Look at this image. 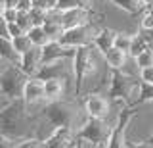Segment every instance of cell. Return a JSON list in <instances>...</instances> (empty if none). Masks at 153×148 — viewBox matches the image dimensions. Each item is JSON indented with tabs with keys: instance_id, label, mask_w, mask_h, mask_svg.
<instances>
[{
	"instance_id": "obj_1",
	"label": "cell",
	"mask_w": 153,
	"mask_h": 148,
	"mask_svg": "<svg viewBox=\"0 0 153 148\" xmlns=\"http://www.w3.org/2000/svg\"><path fill=\"white\" fill-rule=\"evenodd\" d=\"M0 135L13 144L36 137V117L23 98L12 100L4 110H0Z\"/></svg>"
},
{
	"instance_id": "obj_2",
	"label": "cell",
	"mask_w": 153,
	"mask_h": 148,
	"mask_svg": "<svg viewBox=\"0 0 153 148\" xmlns=\"http://www.w3.org/2000/svg\"><path fill=\"white\" fill-rule=\"evenodd\" d=\"M36 117V137H40L42 127H50V131H54L56 127H71L79 129L80 123L86 119L80 117V108L79 104L71 102V100H56V102H44L40 110L35 113Z\"/></svg>"
},
{
	"instance_id": "obj_3",
	"label": "cell",
	"mask_w": 153,
	"mask_h": 148,
	"mask_svg": "<svg viewBox=\"0 0 153 148\" xmlns=\"http://www.w3.org/2000/svg\"><path fill=\"white\" fill-rule=\"evenodd\" d=\"M100 52L94 48V44L90 46H80L76 48L73 56V77H75V94L80 96L86 89V83L90 79H94L98 75V58Z\"/></svg>"
},
{
	"instance_id": "obj_4",
	"label": "cell",
	"mask_w": 153,
	"mask_h": 148,
	"mask_svg": "<svg viewBox=\"0 0 153 148\" xmlns=\"http://www.w3.org/2000/svg\"><path fill=\"white\" fill-rule=\"evenodd\" d=\"M29 79V75H25L21 71L17 64L4 60L2 68H0V89L4 90V94L10 100H17L23 94V85Z\"/></svg>"
},
{
	"instance_id": "obj_5",
	"label": "cell",
	"mask_w": 153,
	"mask_h": 148,
	"mask_svg": "<svg viewBox=\"0 0 153 148\" xmlns=\"http://www.w3.org/2000/svg\"><path fill=\"white\" fill-rule=\"evenodd\" d=\"M111 129L113 125H109L107 119H98V117H88L82 123L80 127L76 129V137L79 138H86V140L94 142L98 146H105L109 135H111Z\"/></svg>"
},
{
	"instance_id": "obj_6",
	"label": "cell",
	"mask_w": 153,
	"mask_h": 148,
	"mask_svg": "<svg viewBox=\"0 0 153 148\" xmlns=\"http://www.w3.org/2000/svg\"><path fill=\"white\" fill-rule=\"evenodd\" d=\"M134 117H136V112L130 106H124L119 112L117 121H115V125L111 129V135H109L107 142H105V148H130L126 133H128V127H130Z\"/></svg>"
},
{
	"instance_id": "obj_7",
	"label": "cell",
	"mask_w": 153,
	"mask_h": 148,
	"mask_svg": "<svg viewBox=\"0 0 153 148\" xmlns=\"http://www.w3.org/2000/svg\"><path fill=\"white\" fill-rule=\"evenodd\" d=\"M100 27L96 23H86V25H79V27H69L63 31L59 42L71 48H80V46H90L94 44V39L98 35Z\"/></svg>"
},
{
	"instance_id": "obj_8",
	"label": "cell",
	"mask_w": 153,
	"mask_h": 148,
	"mask_svg": "<svg viewBox=\"0 0 153 148\" xmlns=\"http://www.w3.org/2000/svg\"><path fill=\"white\" fill-rule=\"evenodd\" d=\"M35 77H40L42 81L48 79H65V81H73V58H61V60H54V62H46L40 65L38 73Z\"/></svg>"
},
{
	"instance_id": "obj_9",
	"label": "cell",
	"mask_w": 153,
	"mask_h": 148,
	"mask_svg": "<svg viewBox=\"0 0 153 148\" xmlns=\"http://www.w3.org/2000/svg\"><path fill=\"white\" fill-rule=\"evenodd\" d=\"M82 110L88 117H98V119H107L109 110H111V104H109V98H105L103 94L100 92H88L82 102Z\"/></svg>"
},
{
	"instance_id": "obj_10",
	"label": "cell",
	"mask_w": 153,
	"mask_h": 148,
	"mask_svg": "<svg viewBox=\"0 0 153 148\" xmlns=\"http://www.w3.org/2000/svg\"><path fill=\"white\" fill-rule=\"evenodd\" d=\"M21 98L25 100V104L29 106V110L35 106H42L46 102L44 96V81L40 77H29L23 85V94Z\"/></svg>"
},
{
	"instance_id": "obj_11",
	"label": "cell",
	"mask_w": 153,
	"mask_h": 148,
	"mask_svg": "<svg viewBox=\"0 0 153 148\" xmlns=\"http://www.w3.org/2000/svg\"><path fill=\"white\" fill-rule=\"evenodd\" d=\"M76 144V131L71 127H56L44 138L46 148H75Z\"/></svg>"
},
{
	"instance_id": "obj_12",
	"label": "cell",
	"mask_w": 153,
	"mask_h": 148,
	"mask_svg": "<svg viewBox=\"0 0 153 148\" xmlns=\"http://www.w3.org/2000/svg\"><path fill=\"white\" fill-rule=\"evenodd\" d=\"M42 65V46H33L31 50H27L25 54L19 58V68L25 75L35 77Z\"/></svg>"
},
{
	"instance_id": "obj_13",
	"label": "cell",
	"mask_w": 153,
	"mask_h": 148,
	"mask_svg": "<svg viewBox=\"0 0 153 148\" xmlns=\"http://www.w3.org/2000/svg\"><path fill=\"white\" fill-rule=\"evenodd\" d=\"M92 14H94V10H88V8H71V10H63L61 12V23H63L65 29L86 25V23H92Z\"/></svg>"
},
{
	"instance_id": "obj_14",
	"label": "cell",
	"mask_w": 153,
	"mask_h": 148,
	"mask_svg": "<svg viewBox=\"0 0 153 148\" xmlns=\"http://www.w3.org/2000/svg\"><path fill=\"white\" fill-rule=\"evenodd\" d=\"M76 48L61 44L59 41H52L46 46H42V64L46 62H54V60H61V58H73Z\"/></svg>"
},
{
	"instance_id": "obj_15",
	"label": "cell",
	"mask_w": 153,
	"mask_h": 148,
	"mask_svg": "<svg viewBox=\"0 0 153 148\" xmlns=\"http://www.w3.org/2000/svg\"><path fill=\"white\" fill-rule=\"evenodd\" d=\"M69 85H73V90H75V83H73V81H65V79H48V81H44V96H46V102L63 100L67 89H69Z\"/></svg>"
},
{
	"instance_id": "obj_16",
	"label": "cell",
	"mask_w": 153,
	"mask_h": 148,
	"mask_svg": "<svg viewBox=\"0 0 153 148\" xmlns=\"http://www.w3.org/2000/svg\"><path fill=\"white\" fill-rule=\"evenodd\" d=\"M117 33L115 29H109V27H100L98 35L94 39V48L100 52L102 56H105L109 50L115 46V39H117Z\"/></svg>"
},
{
	"instance_id": "obj_17",
	"label": "cell",
	"mask_w": 153,
	"mask_h": 148,
	"mask_svg": "<svg viewBox=\"0 0 153 148\" xmlns=\"http://www.w3.org/2000/svg\"><path fill=\"white\" fill-rule=\"evenodd\" d=\"M128 60H130V56H128L126 52L115 48V46L103 56L105 65H107L109 69H113V71H121V69H124V68H126V64H128Z\"/></svg>"
},
{
	"instance_id": "obj_18",
	"label": "cell",
	"mask_w": 153,
	"mask_h": 148,
	"mask_svg": "<svg viewBox=\"0 0 153 148\" xmlns=\"http://www.w3.org/2000/svg\"><path fill=\"white\" fill-rule=\"evenodd\" d=\"M107 2L117 6L119 10L130 14V16H138V14H142L147 8V4L143 0H107Z\"/></svg>"
},
{
	"instance_id": "obj_19",
	"label": "cell",
	"mask_w": 153,
	"mask_h": 148,
	"mask_svg": "<svg viewBox=\"0 0 153 148\" xmlns=\"http://www.w3.org/2000/svg\"><path fill=\"white\" fill-rule=\"evenodd\" d=\"M0 56H2L4 60L13 62V64L19 65V58H21V56H19L16 52V48H13L12 39H4V37H0Z\"/></svg>"
},
{
	"instance_id": "obj_20",
	"label": "cell",
	"mask_w": 153,
	"mask_h": 148,
	"mask_svg": "<svg viewBox=\"0 0 153 148\" xmlns=\"http://www.w3.org/2000/svg\"><path fill=\"white\" fill-rule=\"evenodd\" d=\"M27 35H29V39H31V42L35 46H46L48 42H52L48 39V35H46V31H44L42 25H33L31 29L27 31Z\"/></svg>"
},
{
	"instance_id": "obj_21",
	"label": "cell",
	"mask_w": 153,
	"mask_h": 148,
	"mask_svg": "<svg viewBox=\"0 0 153 148\" xmlns=\"http://www.w3.org/2000/svg\"><path fill=\"white\" fill-rule=\"evenodd\" d=\"M71 8H88V10H94V0H59L56 10L63 12V10H71Z\"/></svg>"
},
{
	"instance_id": "obj_22",
	"label": "cell",
	"mask_w": 153,
	"mask_h": 148,
	"mask_svg": "<svg viewBox=\"0 0 153 148\" xmlns=\"http://www.w3.org/2000/svg\"><path fill=\"white\" fill-rule=\"evenodd\" d=\"M132 41H134V35L132 33H124V31H119L117 33V39H115V48L126 52L130 56V48H132Z\"/></svg>"
},
{
	"instance_id": "obj_23",
	"label": "cell",
	"mask_w": 153,
	"mask_h": 148,
	"mask_svg": "<svg viewBox=\"0 0 153 148\" xmlns=\"http://www.w3.org/2000/svg\"><path fill=\"white\" fill-rule=\"evenodd\" d=\"M12 42H13V48H16V52L19 56H23L27 50H31L33 46V42H31V39H29V35L27 33H23V35H19V37H16V39H12Z\"/></svg>"
},
{
	"instance_id": "obj_24",
	"label": "cell",
	"mask_w": 153,
	"mask_h": 148,
	"mask_svg": "<svg viewBox=\"0 0 153 148\" xmlns=\"http://www.w3.org/2000/svg\"><path fill=\"white\" fill-rule=\"evenodd\" d=\"M134 62H136L138 69L151 68V65H153V46H149V48H146L143 52H140V54L134 58Z\"/></svg>"
},
{
	"instance_id": "obj_25",
	"label": "cell",
	"mask_w": 153,
	"mask_h": 148,
	"mask_svg": "<svg viewBox=\"0 0 153 148\" xmlns=\"http://www.w3.org/2000/svg\"><path fill=\"white\" fill-rule=\"evenodd\" d=\"M29 14H31L33 25H44V23H46V17H48V10H44V8L33 6L31 10H29Z\"/></svg>"
},
{
	"instance_id": "obj_26",
	"label": "cell",
	"mask_w": 153,
	"mask_h": 148,
	"mask_svg": "<svg viewBox=\"0 0 153 148\" xmlns=\"http://www.w3.org/2000/svg\"><path fill=\"white\" fill-rule=\"evenodd\" d=\"M140 29H143V31H153V6H147L146 10L142 12Z\"/></svg>"
},
{
	"instance_id": "obj_27",
	"label": "cell",
	"mask_w": 153,
	"mask_h": 148,
	"mask_svg": "<svg viewBox=\"0 0 153 148\" xmlns=\"http://www.w3.org/2000/svg\"><path fill=\"white\" fill-rule=\"evenodd\" d=\"M17 25L21 27L23 31H29L33 27V20H31V14H29V10H19V14H17Z\"/></svg>"
},
{
	"instance_id": "obj_28",
	"label": "cell",
	"mask_w": 153,
	"mask_h": 148,
	"mask_svg": "<svg viewBox=\"0 0 153 148\" xmlns=\"http://www.w3.org/2000/svg\"><path fill=\"white\" fill-rule=\"evenodd\" d=\"M13 148H46V146H44V140H42V138L31 137V138H25V140L13 144Z\"/></svg>"
},
{
	"instance_id": "obj_29",
	"label": "cell",
	"mask_w": 153,
	"mask_h": 148,
	"mask_svg": "<svg viewBox=\"0 0 153 148\" xmlns=\"http://www.w3.org/2000/svg\"><path fill=\"white\" fill-rule=\"evenodd\" d=\"M140 81L146 83V85H153V65H151V68L140 69Z\"/></svg>"
},
{
	"instance_id": "obj_30",
	"label": "cell",
	"mask_w": 153,
	"mask_h": 148,
	"mask_svg": "<svg viewBox=\"0 0 153 148\" xmlns=\"http://www.w3.org/2000/svg\"><path fill=\"white\" fill-rule=\"evenodd\" d=\"M17 14H19L17 8H6V10H4V14H2V17H4L8 23H13V21H17Z\"/></svg>"
},
{
	"instance_id": "obj_31",
	"label": "cell",
	"mask_w": 153,
	"mask_h": 148,
	"mask_svg": "<svg viewBox=\"0 0 153 148\" xmlns=\"http://www.w3.org/2000/svg\"><path fill=\"white\" fill-rule=\"evenodd\" d=\"M0 37H4V39H10V23L4 20L2 16H0Z\"/></svg>"
},
{
	"instance_id": "obj_32",
	"label": "cell",
	"mask_w": 153,
	"mask_h": 148,
	"mask_svg": "<svg viewBox=\"0 0 153 148\" xmlns=\"http://www.w3.org/2000/svg\"><path fill=\"white\" fill-rule=\"evenodd\" d=\"M23 33H25V31H23V29L17 25L16 21H13V23H10V39H16V37L23 35Z\"/></svg>"
},
{
	"instance_id": "obj_33",
	"label": "cell",
	"mask_w": 153,
	"mask_h": 148,
	"mask_svg": "<svg viewBox=\"0 0 153 148\" xmlns=\"http://www.w3.org/2000/svg\"><path fill=\"white\" fill-rule=\"evenodd\" d=\"M130 148H153V144L147 140H142V142H136V144H130Z\"/></svg>"
},
{
	"instance_id": "obj_34",
	"label": "cell",
	"mask_w": 153,
	"mask_h": 148,
	"mask_svg": "<svg viewBox=\"0 0 153 148\" xmlns=\"http://www.w3.org/2000/svg\"><path fill=\"white\" fill-rule=\"evenodd\" d=\"M19 2H21V0H4V6L6 8H17Z\"/></svg>"
},
{
	"instance_id": "obj_35",
	"label": "cell",
	"mask_w": 153,
	"mask_h": 148,
	"mask_svg": "<svg viewBox=\"0 0 153 148\" xmlns=\"http://www.w3.org/2000/svg\"><path fill=\"white\" fill-rule=\"evenodd\" d=\"M57 2H59V0H48V6H50V10L57 8Z\"/></svg>"
},
{
	"instance_id": "obj_36",
	"label": "cell",
	"mask_w": 153,
	"mask_h": 148,
	"mask_svg": "<svg viewBox=\"0 0 153 148\" xmlns=\"http://www.w3.org/2000/svg\"><path fill=\"white\" fill-rule=\"evenodd\" d=\"M4 10H6V6H4V4H0V16L4 14Z\"/></svg>"
},
{
	"instance_id": "obj_37",
	"label": "cell",
	"mask_w": 153,
	"mask_h": 148,
	"mask_svg": "<svg viewBox=\"0 0 153 148\" xmlns=\"http://www.w3.org/2000/svg\"><path fill=\"white\" fill-rule=\"evenodd\" d=\"M147 142H151V144H153V131H151V135H149V138H147Z\"/></svg>"
},
{
	"instance_id": "obj_38",
	"label": "cell",
	"mask_w": 153,
	"mask_h": 148,
	"mask_svg": "<svg viewBox=\"0 0 153 148\" xmlns=\"http://www.w3.org/2000/svg\"><path fill=\"white\" fill-rule=\"evenodd\" d=\"M143 2H146L147 6H153V0H143Z\"/></svg>"
},
{
	"instance_id": "obj_39",
	"label": "cell",
	"mask_w": 153,
	"mask_h": 148,
	"mask_svg": "<svg viewBox=\"0 0 153 148\" xmlns=\"http://www.w3.org/2000/svg\"><path fill=\"white\" fill-rule=\"evenodd\" d=\"M2 64H4V58H2V56H0V68H2Z\"/></svg>"
},
{
	"instance_id": "obj_40",
	"label": "cell",
	"mask_w": 153,
	"mask_h": 148,
	"mask_svg": "<svg viewBox=\"0 0 153 148\" xmlns=\"http://www.w3.org/2000/svg\"><path fill=\"white\" fill-rule=\"evenodd\" d=\"M0 4H4V0H0Z\"/></svg>"
}]
</instances>
